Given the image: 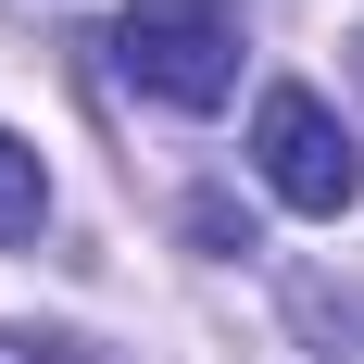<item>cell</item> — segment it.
<instances>
[{
	"mask_svg": "<svg viewBox=\"0 0 364 364\" xmlns=\"http://www.w3.org/2000/svg\"><path fill=\"white\" fill-rule=\"evenodd\" d=\"M113 75L164 113H214L239 88V13L226 0H126L113 13Z\"/></svg>",
	"mask_w": 364,
	"mask_h": 364,
	"instance_id": "cell-1",
	"label": "cell"
},
{
	"mask_svg": "<svg viewBox=\"0 0 364 364\" xmlns=\"http://www.w3.org/2000/svg\"><path fill=\"white\" fill-rule=\"evenodd\" d=\"M252 164H264V188L289 201V214H314V226H339L364 201V151L339 139V113L314 101V88H264V113H252Z\"/></svg>",
	"mask_w": 364,
	"mask_h": 364,
	"instance_id": "cell-2",
	"label": "cell"
},
{
	"mask_svg": "<svg viewBox=\"0 0 364 364\" xmlns=\"http://www.w3.org/2000/svg\"><path fill=\"white\" fill-rule=\"evenodd\" d=\"M38 214H50V164H38V139L0 126V239H38Z\"/></svg>",
	"mask_w": 364,
	"mask_h": 364,
	"instance_id": "cell-3",
	"label": "cell"
},
{
	"mask_svg": "<svg viewBox=\"0 0 364 364\" xmlns=\"http://www.w3.org/2000/svg\"><path fill=\"white\" fill-rule=\"evenodd\" d=\"M352 63H364V38H352Z\"/></svg>",
	"mask_w": 364,
	"mask_h": 364,
	"instance_id": "cell-4",
	"label": "cell"
}]
</instances>
